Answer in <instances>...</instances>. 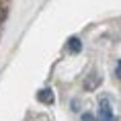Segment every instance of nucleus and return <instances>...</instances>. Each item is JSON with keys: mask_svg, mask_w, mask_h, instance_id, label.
<instances>
[{"mask_svg": "<svg viewBox=\"0 0 121 121\" xmlns=\"http://www.w3.org/2000/svg\"><path fill=\"white\" fill-rule=\"evenodd\" d=\"M101 80H103L101 74H99L96 70H92L88 76L84 78V88H86V90H96L99 86H101Z\"/></svg>", "mask_w": 121, "mask_h": 121, "instance_id": "obj_2", "label": "nucleus"}, {"mask_svg": "<svg viewBox=\"0 0 121 121\" xmlns=\"http://www.w3.org/2000/svg\"><path fill=\"white\" fill-rule=\"evenodd\" d=\"M99 121H119L113 115V109H111L109 99H101L99 101Z\"/></svg>", "mask_w": 121, "mask_h": 121, "instance_id": "obj_1", "label": "nucleus"}, {"mask_svg": "<svg viewBox=\"0 0 121 121\" xmlns=\"http://www.w3.org/2000/svg\"><path fill=\"white\" fill-rule=\"evenodd\" d=\"M82 121H96L92 113H82Z\"/></svg>", "mask_w": 121, "mask_h": 121, "instance_id": "obj_5", "label": "nucleus"}, {"mask_svg": "<svg viewBox=\"0 0 121 121\" xmlns=\"http://www.w3.org/2000/svg\"><path fill=\"white\" fill-rule=\"evenodd\" d=\"M68 51L70 53H80L82 51V41L78 37H70L68 39Z\"/></svg>", "mask_w": 121, "mask_h": 121, "instance_id": "obj_4", "label": "nucleus"}, {"mask_svg": "<svg viewBox=\"0 0 121 121\" xmlns=\"http://www.w3.org/2000/svg\"><path fill=\"white\" fill-rule=\"evenodd\" d=\"M37 101L43 103V105H53V101H56L53 99V90L51 88H41L37 92Z\"/></svg>", "mask_w": 121, "mask_h": 121, "instance_id": "obj_3", "label": "nucleus"}, {"mask_svg": "<svg viewBox=\"0 0 121 121\" xmlns=\"http://www.w3.org/2000/svg\"><path fill=\"white\" fill-rule=\"evenodd\" d=\"M115 74H117V78L121 80V60L117 62V68H115Z\"/></svg>", "mask_w": 121, "mask_h": 121, "instance_id": "obj_6", "label": "nucleus"}]
</instances>
